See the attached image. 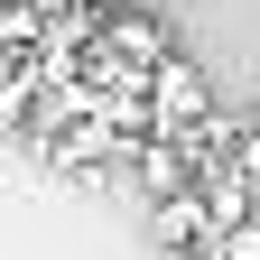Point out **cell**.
<instances>
[{
    "label": "cell",
    "mask_w": 260,
    "mask_h": 260,
    "mask_svg": "<svg viewBox=\"0 0 260 260\" xmlns=\"http://www.w3.org/2000/svg\"><path fill=\"white\" fill-rule=\"evenodd\" d=\"M149 121L177 130V140H186L195 121H214V75H205L195 56H158V65H149Z\"/></svg>",
    "instance_id": "1"
},
{
    "label": "cell",
    "mask_w": 260,
    "mask_h": 260,
    "mask_svg": "<svg viewBox=\"0 0 260 260\" xmlns=\"http://www.w3.org/2000/svg\"><path fill=\"white\" fill-rule=\"evenodd\" d=\"M149 242H158V251H177V260L214 251V242H223V223H214V205H205V186H195V195H158V205H149Z\"/></svg>",
    "instance_id": "2"
},
{
    "label": "cell",
    "mask_w": 260,
    "mask_h": 260,
    "mask_svg": "<svg viewBox=\"0 0 260 260\" xmlns=\"http://www.w3.org/2000/svg\"><path fill=\"white\" fill-rule=\"evenodd\" d=\"M93 38H103L121 65H140V75H149L158 56H177V47H168V19H158V10H130V0H121V10H103V28H93Z\"/></svg>",
    "instance_id": "3"
},
{
    "label": "cell",
    "mask_w": 260,
    "mask_h": 260,
    "mask_svg": "<svg viewBox=\"0 0 260 260\" xmlns=\"http://www.w3.org/2000/svg\"><path fill=\"white\" fill-rule=\"evenodd\" d=\"M214 260H260V223H242V233H223V242H214Z\"/></svg>",
    "instance_id": "4"
},
{
    "label": "cell",
    "mask_w": 260,
    "mask_h": 260,
    "mask_svg": "<svg viewBox=\"0 0 260 260\" xmlns=\"http://www.w3.org/2000/svg\"><path fill=\"white\" fill-rule=\"evenodd\" d=\"M75 10H121V0H75Z\"/></svg>",
    "instance_id": "5"
}]
</instances>
